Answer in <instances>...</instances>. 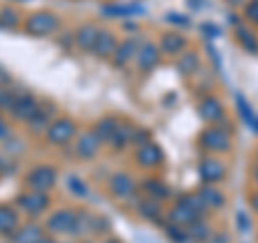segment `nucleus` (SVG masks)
Segmentation results:
<instances>
[{
    "label": "nucleus",
    "instance_id": "obj_9",
    "mask_svg": "<svg viewBox=\"0 0 258 243\" xmlns=\"http://www.w3.org/2000/svg\"><path fill=\"white\" fill-rule=\"evenodd\" d=\"M18 226H20L18 211L9 205H0V234H13Z\"/></svg>",
    "mask_w": 258,
    "mask_h": 243
},
{
    "label": "nucleus",
    "instance_id": "obj_6",
    "mask_svg": "<svg viewBox=\"0 0 258 243\" xmlns=\"http://www.w3.org/2000/svg\"><path fill=\"white\" fill-rule=\"evenodd\" d=\"M76 215L74 211L69 209H62V211H56L50 220H47V230L50 232H74V226H76Z\"/></svg>",
    "mask_w": 258,
    "mask_h": 243
},
{
    "label": "nucleus",
    "instance_id": "obj_13",
    "mask_svg": "<svg viewBox=\"0 0 258 243\" xmlns=\"http://www.w3.org/2000/svg\"><path fill=\"white\" fill-rule=\"evenodd\" d=\"M47 120H50V114H47V110H41V108H37V112L32 114L28 120H26V125L32 129L35 134H41L43 129H47Z\"/></svg>",
    "mask_w": 258,
    "mask_h": 243
},
{
    "label": "nucleus",
    "instance_id": "obj_16",
    "mask_svg": "<svg viewBox=\"0 0 258 243\" xmlns=\"http://www.w3.org/2000/svg\"><path fill=\"white\" fill-rule=\"evenodd\" d=\"M15 103V93L7 86H0V112H11Z\"/></svg>",
    "mask_w": 258,
    "mask_h": 243
},
{
    "label": "nucleus",
    "instance_id": "obj_15",
    "mask_svg": "<svg viewBox=\"0 0 258 243\" xmlns=\"http://www.w3.org/2000/svg\"><path fill=\"white\" fill-rule=\"evenodd\" d=\"M20 22V15L13 9H3L0 11V30H13Z\"/></svg>",
    "mask_w": 258,
    "mask_h": 243
},
{
    "label": "nucleus",
    "instance_id": "obj_5",
    "mask_svg": "<svg viewBox=\"0 0 258 243\" xmlns=\"http://www.w3.org/2000/svg\"><path fill=\"white\" fill-rule=\"evenodd\" d=\"M37 108H39V103H37V99L32 95H28V93L15 95V103H13V108H11V116L15 120H22V123H26V120L37 112Z\"/></svg>",
    "mask_w": 258,
    "mask_h": 243
},
{
    "label": "nucleus",
    "instance_id": "obj_17",
    "mask_svg": "<svg viewBox=\"0 0 258 243\" xmlns=\"http://www.w3.org/2000/svg\"><path fill=\"white\" fill-rule=\"evenodd\" d=\"M69 190H71V194H76V196H86V194H88L86 185L80 179H76V176H71V179H69Z\"/></svg>",
    "mask_w": 258,
    "mask_h": 243
},
{
    "label": "nucleus",
    "instance_id": "obj_12",
    "mask_svg": "<svg viewBox=\"0 0 258 243\" xmlns=\"http://www.w3.org/2000/svg\"><path fill=\"white\" fill-rule=\"evenodd\" d=\"M110 190H112L114 196L123 198V196H127V194H132V181H129L127 174H114L112 181H110Z\"/></svg>",
    "mask_w": 258,
    "mask_h": 243
},
{
    "label": "nucleus",
    "instance_id": "obj_22",
    "mask_svg": "<svg viewBox=\"0 0 258 243\" xmlns=\"http://www.w3.org/2000/svg\"><path fill=\"white\" fill-rule=\"evenodd\" d=\"M108 243H116V241H108Z\"/></svg>",
    "mask_w": 258,
    "mask_h": 243
},
{
    "label": "nucleus",
    "instance_id": "obj_7",
    "mask_svg": "<svg viewBox=\"0 0 258 243\" xmlns=\"http://www.w3.org/2000/svg\"><path fill=\"white\" fill-rule=\"evenodd\" d=\"M97 149H99V140H97L95 132L82 134L78 138V142H76V153L82 159H93L97 155Z\"/></svg>",
    "mask_w": 258,
    "mask_h": 243
},
{
    "label": "nucleus",
    "instance_id": "obj_1",
    "mask_svg": "<svg viewBox=\"0 0 258 243\" xmlns=\"http://www.w3.org/2000/svg\"><path fill=\"white\" fill-rule=\"evenodd\" d=\"M24 183H26V188L30 192H43V194H47L56 185V170L50 168V166H37V168H32L30 172L26 174Z\"/></svg>",
    "mask_w": 258,
    "mask_h": 243
},
{
    "label": "nucleus",
    "instance_id": "obj_3",
    "mask_svg": "<svg viewBox=\"0 0 258 243\" xmlns=\"http://www.w3.org/2000/svg\"><path fill=\"white\" fill-rule=\"evenodd\" d=\"M76 136V125L71 118H56L52 120L45 129V138L50 144H56V147H62L69 140H74Z\"/></svg>",
    "mask_w": 258,
    "mask_h": 243
},
{
    "label": "nucleus",
    "instance_id": "obj_14",
    "mask_svg": "<svg viewBox=\"0 0 258 243\" xmlns=\"http://www.w3.org/2000/svg\"><path fill=\"white\" fill-rule=\"evenodd\" d=\"M114 132H116V123H114V120H110V118H103L101 123L95 127V136H97V140H99V142L112 140Z\"/></svg>",
    "mask_w": 258,
    "mask_h": 243
},
{
    "label": "nucleus",
    "instance_id": "obj_20",
    "mask_svg": "<svg viewBox=\"0 0 258 243\" xmlns=\"http://www.w3.org/2000/svg\"><path fill=\"white\" fill-rule=\"evenodd\" d=\"M37 243H54V241H52V239H47V237H41V239H39Z\"/></svg>",
    "mask_w": 258,
    "mask_h": 243
},
{
    "label": "nucleus",
    "instance_id": "obj_19",
    "mask_svg": "<svg viewBox=\"0 0 258 243\" xmlns=\"http://www.w3.org/2000/svg\"><path fill=\"white\" fill-rule=\"evenodd\" d=\"M7 136H9V127H7V123L0 118V140H5Z\"/></svg>",
    "mask_w": 258,
    "mask_h": 243
},
{
    "label": "nucleus",
    "instance_id": "obj_4",
    "mask_svg": "<svg viewBox=\"0 0 258 243\" xmlns=\"http://www.w3.org/2000/svg\"><path fill=\"white\" fill-rule=\"evenodd\" d=\"M15 205L26 215L37 217L50 207V198H47V194H43V192H24L15 198Z\"/></svg>",
    "mask_w": 258,
    "mask_h": 243
},
{
    "label": "nucleus",
    "instance_id": "obj_11",
    "mask_svg": "<svg viewBox=\"0 0 258 243\" xmlns=\"http://www.w3.org/2000/svg\"><path fill=\"white\" fill-rule=\"evenodd\" d=\"M97 35H99V30H97L93 24H84L82 28H78L76 32V43L78 47H82V50H91L93 43H95V39Z\"/></svg>",
    "mask_w": 258,
    "mask_h": 243
},
{
    "label": "nucleus",
    "instance_id": "obj_10",
    "mask_svg": "<svg viewBox=\"0 0 258 243\" xmlns=\"http://www.w3.org/2000/svg\"><path fill=\"white\" fill-rule=\"evenodd\" d=\"M91 50H93L97 56L106 58V56H112V54L116 52V41H114V37H112L110 32H99Z\"/></svg>",
    "mask_w": 258,
    "mask_h": 243
},
{
    "label": "nucleus",
    "instance_id": "obj_18",
    "mask_svg": "<svg viewBox=\"0 0 258 243\" xmlns=\"http://www.w3.org/2000/svg\"><path fill=\"white\" fill-rule=\"evenodd\" d=\"M9 82H11V76L7 74L3 67H0V86H9Z\"/></svg>",
    "mask_w": 258,
    "mask_h": 243
},
{
    "label": "nucleus",
    "instance_id": "obj_21",
    "mask_svg": "<svg viewBox=\"0 0 258 243\" xmlns=\"http://www.w3.org/2000/svg\"><path fill=\"white\" fill-rule=\"evenodd\" d=\"M3 166H5V159H3V155H0V170H3Z\"/></svg>",
    "mask_w": 258,
    "mask_h": 243
},
{
    "label": "nucleus",
    "instance_id": "obj_8",
    "mask_svg": "<svg viewBox=\"0 0 258 243\" xmlns=\"http://www.w3.org/2000/svg\"><path fill=\"white\" fill-rule=\"evenodd\" d=\"M41 237H43V232L37 224H26V226H18L13 230L11 241L13 243H37Z\"/></svg>",
    "mask_w": 258,
    "mask_h": 243
},
{
    "label": "nucleus",
    "instance_id": "obj_2",
    "mask_svg": "<svg viewBox=\"0 0 258 243\" xmlns=\"http://www.w3.org/2000/svg\"><path fill=\"white\" fill-rule=\"evenodd\" d=\"M24 28H26V32L30 37H47L58 28V20H56V15L45 13V11L32 13L26 20V24H24Z\"/></svg>",
    "mask_w": 258,
    "mask_h": 243
}]
</instances>
